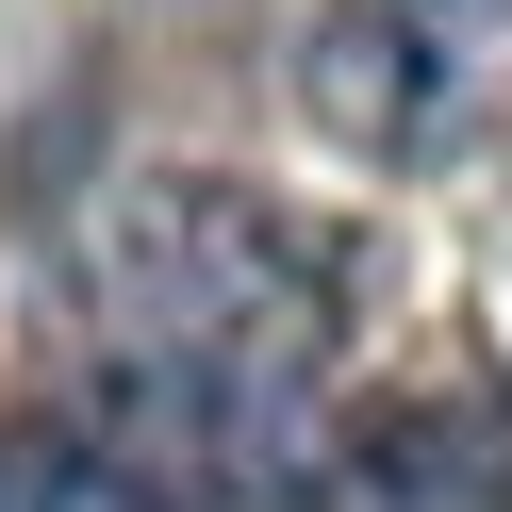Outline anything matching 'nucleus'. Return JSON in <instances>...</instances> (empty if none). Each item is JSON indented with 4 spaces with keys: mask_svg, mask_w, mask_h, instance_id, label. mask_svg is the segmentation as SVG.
Returning a JSON list of instances; mask_svg holds the SVG:
<instances>
[{
    "mask_svg": "<svg viewBox=\"0 0 512 512\" xmlns=\"http://www.w3.org/2000/svg\"><path fill=\"white\" fill-rule=\"evenodd\" d=\"M364 314L331 215L215 166H149L50 232L34 331L67 380H215V397H331V347Z\"/></svg>",
    "mask_w": 512,
    "mask_h": 512,
    "instance_id": "obj_1",
    "label": "nucleus"
},
{
    "mask_svg": "<svg viewBox=\"0 0 512 512\" xmlns=\"http://www.w3.org/2000/svg\"><path fill=\"white\" fill-rule=\"evenodd\" d=\"M331 397L215 380H50L0 413V512H314Z\"/></svg>",
    "mask_w": 512,
    "mask_h": 512,
    "instance_id": "obj_2",
    "label": "nucleus"
},
{
    "mask_svg": "<svg viewBox=\"0 0 512 512\" xmlns=\"http://www.w3.org/2000/svg\"><path fill=\"white\" fill-rule=\"evenodd\" d=\"M298 116L397 182L512 149V0H314Z\"/></svg>",
    "mask_w": 512,
    "mask_h": 512,
    "instance_id": "obj_3",
    "label": "nucleus"
},
{
    "mask_svg": "<svg viewBox=\"0 0 512 512\" xmlns=\"http://www.w3.org/2000/svg\"><path fill=\"white\" fill-rule=\"evenodd\" d=\"M314 512H512V380H397V397L331 413V463H314Z\"/></svg>",
    "mask_w": 512,
    "mask_h": 512,
    "instance_id": "obj_4",
    "label": "nucleus"
}]
</instances>
